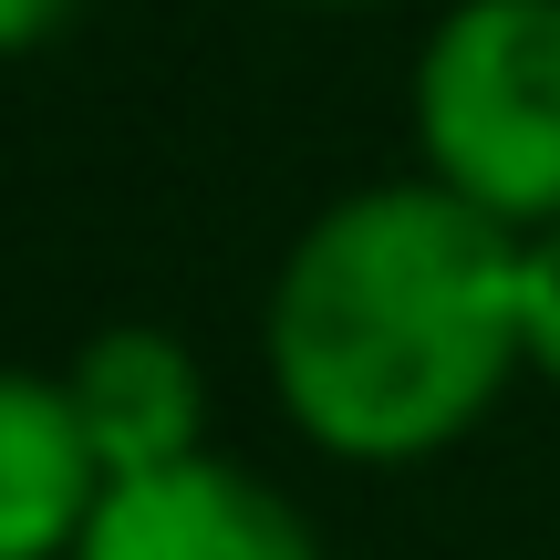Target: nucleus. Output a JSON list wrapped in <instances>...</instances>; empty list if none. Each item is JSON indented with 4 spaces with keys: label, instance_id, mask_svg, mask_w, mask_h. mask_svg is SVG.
<instances>
[{
    "label": "nucleus",
    "instance_id": "2",
    "mask_svg": "<svg viewBox=\"0 0 560 560\" xmlns=\"http://www.w3.org/2000/svg\"><path fill=\"white\" fill-rule=\"evenodd\" d=\"M416 177L499 219L509 240L560 219V0H446L405 73Z\"/></svg>",
    "mask_w": 560,
    "mask_h": 560
},
{
    "label": "nucleus",
    "instance_id": "5",
    "mask_svg": "<svg viewBox=\"0 0 560 560\" xmlns=\"http://www.w3.org/2000/svg\"><path fill=\"white\" fill-rule=\"evenodd\" d=\"M104 488L115 478H104L62 374L0 363V560H73Z\"/></svg>",
    "mask_w": 560,
    "mask_h": 560
},
{
    "label": "nucleus",
    "instance_id": "4",
    "mask_svg": "<svg viewBox=\"0 0 560 560\" xmlns=\"http://www.w3.org/2000/svg\"><path fill=\"white\" fill-rule=\"evenodd\" d=\"M62 395H73L104 478H156V467L208 457V374L156 322H104V332H83L73 363H62Z\"/></svg>",
    "mask_w": 560,
    "mask_h": 560
},
{
    "label": "nucleus",
    "instance_id": "3",
    "mask_svg": "<svg viewBox=\"0 0 560 560\" xmlns=\"http://www.w3.org/2000/svg\"><path fill=\"white\" fill-rule=\"evenodd\" d=\"M73 560H332V550L301 520V499H280L260 467L208 446L156 478H115Z\"/></svg>",
    "mask_w": 560,
    "mask_h": 560
},
{
    "label": "nucleus",
    "instance_id": "1",
    "mask_svg": "<svg viewBox=\"0 0 560 560\" xmlns=\"http://www.w3.org/2000/svg\"><path fill=\"white\" fill-rule=\"evenodd\" d=\"M260 363L301 446L425 467L467 446L520 353V240L436 177H374L301 219L260 301Z\"/></svg>",
    "mask_w": 560,
    "mask_h": 560
},
{
    "label": "nucleus",
    "instance_id": "7",
    "mask_svg": "<svg viewBox=\"0 0 560 560\" xmlns=\"http://www.w3.org/2000/svg\"><path fill=\"white\" fill-rule=\"evenodd\" d=\"M73 11H83V0H0V52H42Z\"/></svg>",
    "mask_w": 560,
    "mask_h": 560
},
{
    "label": "nucleus",
    "instance_id": "6",
    "mask_svg": "<svg viewBox=\"0 0 560 560\" xmlns=\"http://www.w3.org/2000/svg\"><path fill=\"white\" fill-rule=\"evenodd\" d=\"M520 353L540 384H560V219L520 240Z\"/></svg>",
    "mask_w": 560,
    "mask_h": 560
},
{
    "label": "nucleus",
    "instance_id": "8",
    "mask_svg": "<svg viewBox=\"0 0 560 560\" xmlns=\"http://www.w3.org/2000/svg\"><path fill=\"white\" fill-rule=\"evenodd\" d=\"M291 11H384V0H291Z\"/></svg>",
    "mask_w": 560,
    "mask_h": 560
}]
</instances>
